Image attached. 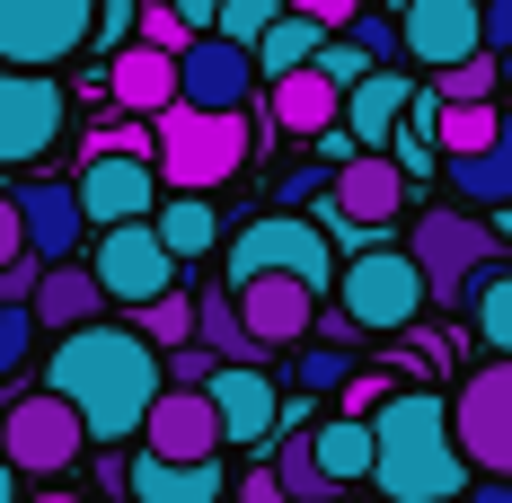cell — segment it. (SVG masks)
I'll return each instance as SVG.
<instances>
[{"label": "cell", "instance_id": "cell-37", "mask_svg": "<svg viewBox=\"0 0 512 503\" xmlns=\"http://www.w3.org/2000/svg\"><path fill=\"white\" fill-rule=\"evenodd\" d=\"M274 18H283V0H230V9H221V27H212V36H230V45H265V27H274Z\"/></svg>", "mask_w": 512, "mask_h": 503}, {"label": "cell", "instance_id": "cell-8", "mask_svg": "<svg viewBox=\"0 0 512 503\" xmlns=\"http://www.w3.org/2000/svg\"><path fill=\"white\" fill-rule=\"evenodd\" d=\"M80 45H98V0H0V62L53 71Z\"/></svg>", "mask_w": 512, "mask_h": 503}, {"label": "cell", "instance_id": "cell-21", "mask_svg": "<svg viewBox=\"0 0 512 503\" xmlns=\"http://www.w3.org/2000/svg\"><path fill=\"white\" fill-rule=\"evenodd\" d=\"M274 89V133H301V142H318V133H336L345 124V89L309 62V71H292V80H265Z\"/></svg>", "mask_w": 512, "mask_h": 503}, {"label": "cell", "instance_id": "cell-23", "mask_svg": "<svg viewBox=\"0 0 512 503\" xmlns=\"http://www.w3.org/2000/svg\"><path fill=\"white\" fill-rule=\"evenodd\" d=\"M407 106H415V80H407V71H371L354 98H345V133H354L362 151H389L398 124H407Z\"/></svg>", "mask_w": 512, "mask_h": 503}, {"label": "cell", "instance_id": "cell-49", "mask_svg": "<svg viewBox=\"0 0 512 503\" xmlns=\"http://www.w3.org/2000/svg\"><path fill=\"white\" fill-rule=\"evenodd\" d=\"M239 503H292V495H283V477H274V459H265V468H248V477H239Z\"/></svg>", "mask_w": 512, "mask_h": 503}, {"label": "cell", "instance_id": "cell-19", "mask_svg": "<svg viewBox=\"0 0 512 503\" xmlns=\"http://www.w3.org/2000/svg\"><path fill=\"white\" fill-rule=\"evenodd\" d=\"M212 406H221V433L256 451V442H274V424H283V389L265 380V362H221L212 371Z\"/></svg>", "mask_w": 512, "mask_h": 503}, {"label": "cell", "instance_id": "cell-31", "mask_svg": "<svg viewBox=\"0 0 512 503\" xmlns=\"http://www.w3.org/2000/svg\"><path fill=\"white\" fill-rule=\"evenodd\" d=\"M195 301H204V292H186V283H177V292H159V301L142 309L133 327H142L159 353H186V345H195Z\"/></svg>", "mask_w": 512, "mask_h": 503}, {"label": "cell", "instance_id": "cell-35", "mask_svg": "<svg viewBox=\"0 0 512 503\" xmlns=\"http://www.w3.org/2000/svg\"><path fill=\"white\" fill-rule=\"evenodd\" d=\"M89 159H151V168H159V124H151V115L98 124V133H89Z\"/></svg>", "mask_w": 512, "mask_h": 503}, {"label": "cell", "instance_id": "cell-32", "mask_svg": "<svg viewBox=\"0 0 512 503\" xmlns=\"http://www.w3.org/2000/svg\"><path fill=\"white\" fill-rule=\"evenodd\" d=\"M274 477H283V495H292V503H327V495H336V477L318 468L309 433H283V451H274Z\"/></svg>", "mask_w": 512, "mask_h": 503}, {"label": "cell", "instance_id": "cell-27", "mask_svg": "<svg viewBox=\"0 0 512 503\" xmlns=\"http://www.w3.org/2000/svg\"><path fill=\"white\" fill-rule=\"evenodd\" d=\"M151 221H159V239H168V256H177V265H195V256L221 248V212H212V195H168Z\"/></svg>", "mask_w": 512, "mask_h": 503}, {"label": "cell", "instance_id": "cell-39", "mask_svg": "<svg viewBox=\"0 0 512 503\" xmlns=\"http://www.w3.org/2000/svg\"><path fill=\"white\" fill-rule=\"evenodd\" d=\"M318 71H327V80H336V89L354 98V89L371 80V71H380V62H371V53H362L354 36H327V53H318Z\"/></svg>", "mask_w": 512, "mask_h": 503}, {"label": "cell", "instance_id": "cell-43", "mask_svg": "<svg viewBox=\"0 0 512 503\" xmlns=\"http://www.w3.org/2000/svg\"><path fill=\"white\" fill-rule=\"evenodd\" d=\"M389 159H398L407 177H442V142H433V133H415V124H398V142H389Z\"/></svg>", "mask_w": 512, "mask_h": 503}, {"label": "cell", "instance_id": "cell-52", "mask_svg": "<svg viewBox=\"0 0 512 503\" xmlns=\"http://www.w3.org/2000/svg\"><path fill=\"white\" fill-rule=\"evenodd\" d=\"M468 503H512V477H477V486H468Z\"/></svg>", "mask_w": 512, "mask_h": 503}, {"label": "cell", "instance_id": "cell-34", "mask_svg": "<svg viewBox=\"0 0 512 503\" xmlns=\"http://www.w3.org/2000/svg\"><path fill=\"white\" fill-rule=\"evenodd\" d=\"M433 89H442V106H486L495 89H504V53H468L460 71H442Z\"/></svg>", "mask_w": 512, "mask_h": 503}, {"label": "cell", "instance_id": "cell-1", "mask_svg": "<svg viewBox=\"0 0 512 503\" xmlns=\"http://www.w3.org/2000/svg\"><path fill=\"white\" fill-rule=\"evenodd\" d=\"M45 389L71 398L80 424H89V442L115 451V442H133V433L151 424L159 389H168V353H159L142 327L98 318V327H71V336L45 353Z\"/></svg>", "mask_w": 512, "mask_h": 503}, {"label": "cell", "instance_id": "cell-54", "mask_svg": "<svg viewBox=\"0 0 512 503\" xmlns=\"http://www.w3.org/2000/svg\"><path fill=\"white\" fill-rule=\"evenodd\" d=\"M504 89H512V53H504Z\"/></svg>", "mask_w": 512, "mask_h": 503}, {"label": "cell", "instance_id": "cell-14", "mask_svg": "<svg viewBox=\"0 0 512 503\" xmlns=\"http://www.w3.org/2000/svg\"><path fill=\"white\" fill-rule=\"evenodd\" d=\"M18 221H27V256L36 265H80L89 248V203H80V177H18Z\"/></svg>", "mask_w": 512, "mask_h": 503}, {"label": "cell", "instance_id": "cell-22", "mask_svg": "<svg viewBox=\"0 0 512 503\" xmlns=\"http://www.w3.org/2000/svg\"><path fill=\"white\" fill-rule=\"evenodd\" d=\"M36 327H53V336H71V327H98L106 318V283L98 265H45V283H36Z\"/></svg>", "mask_w": 512, "mask_h": 503}, {"label": "cell", "instance_id": "cell-26", "mask_svg": "<svg viewBox=\"0 0 512 503\" xmlns=\"http://www.w3.org/2000/svg\"><path fill=\"white\" fill-rule=\"evenodd\" d=\"M309 451H318V468H327L336 486H354V477L380 468V442H371L362 415H327V424H309Z\"/></svg>", "mask_w": 512, "mask_h": 503}, {"label": "cell", "instance_id": "cell-47", "mask_svg": "<svg viewBox=\"0 0 512 503\" xmlns=\"http://www.w3.org/2000/svg\"><path fill=\"white\" fill-rule=\"evenodd\" d=\"M283 9H301V18H318L327 36H336V27H354V18H362V0H283Z\"/></svg>", "mask_w": 512, "mask_h": 503}, {"label": "cell", "instance_id": "cell-16", "mask_svg": "<svg viewBox=\"0 0 512 503\" xmlns=\"http://www.w3.org/2000/svg\"><path fill=\"white\" fill-rule=\"evenodd\" d=\"M230 292H239V318H248V336L265 353L309 345V327H318V292H309L301 274H256V283H230Z\"/></svg>", "mask_w": 512, "mask_h": 503}, {"label": "cell", "instance_id": "cell-45", "mask_svg": "<svg viewBox=\"0 0 512 503\" xmlns=\"http://www.w3.org/2000/svg\"><path fill=\"white\" fill-rule=\"evenodd\" d=\"M389 398H398V380H389V371H354V380H345V415H362V424H371Z\"/></svg>", "mask_w": 512, "mask_h": 503}, {"label": "cell", "instance_id": "cell-2", "mask_svg": "<svg viewBox=\"0 0 512 503\" xmlns=\"http://www.w3.org/2000/svg\"><path fill=\"white\" fill-rule=\"evenodd\" d=\"M371 442H380L371 486L389 503H468V451H460V424H451V398L398 389L371 415Z\"/></svg>", "mask_w": 512, "mask_h": 503}, {"label": "cell", "instance_id": "cell-38", "mask_svg": "<svg viewBox=\"0 0 512 503\" xmlns=\"http://www.w3.org/2000/svg\"><path fill=\"white\" fill-rule=\"evenodd\" d=\"M142 45H159V53H177V62H186V45H195V27L177 18V0H142Z\"/></svg>", "mask_w": 512, "mask_h": 503}, {"label": "cell", "instance_id": "cell-40", "mask_svg": "<svg viewBox=\"0 0 512 503\" xmlns=\"http://www.w3.org/2000/svg\"><path fill=\"white\" fill-rule=\"evenodd\" d=\"M27 345H36V309H27V301H0V380L27 362Z\"/></svg>", "mask_w": 512, "mask_h": 503}, {"label": "cell", "instance_id": "cell-55", "mask_svg": "<svg viewBox=\"0 0 512 503\" xmlns=\"http://www.w3.org/2000/svg\"><path fill=\"white\" fill-rule=\"evenodd\" d=\"M398 9H407V0H389V18H398Z\"/></svg>", "mask_w": 512, "mask_h": 503}, {"label": "cell", "instance_id": "cell-20", "mask_svg": "<svg viewBox=\"0 0 512 503\" xmlns=\"http://www.w3.org/2000/svg\"><path fill=\"white\" fill-rule=\"evenodd\" d=\"M106 98L124 106V115H168L177 106V53H159V45H124L115 62H106Z\"/></svg>", "mask_w": 512, "mask_h": 503}, {"label": "cell", "instance_id": "cell-28", "mask_svg": "<svg viewBox=\"0 0 512 503\" xmlns=\"http://www.w3.org/2000/svg\"><path fill=\"white\" fill-rule=\"evenodd\" d=\"M195 345L212 362H265V345L248 336V318H239V292H204L195 301Z\"/></svg>", "mask_w": 512, "mask_h": 503}, {"label": "cell", "instance_id": "cell-5", "mask_svg": "<svg viewBox=\"0 0 512 503\" xmlns=\"http://www.w3.org/2000/svg\"><path fill=\"white\" fill-rule=\"evenodd\" d=\"M407 256L424 265L433 301H468V292H477V274H495V230H486V212L442 203V212H415Z\"/></svg>", "mask_w": 512, "mask_h": 503}, {"label": "cell", "instance_id": "cell-4", "mask_svg": "<svg viewBox=\"0 0 512 503\" xmlns=\"http://www.w3.org/2000/svg\"><path fill=\"white\" fill-rule=\"evenodd\" d=\"M424 301H433V283H424V265H415L407 248H362L354 265L336 274V309L354 318L362 336H398V327H415Z\"/></svg>", "mask_w": 512, "mask_h": 503}, {"label": "cell", "instance_id": "cell-41", "mask_svg": "<svg viewBox=\"0 0 512 503\" xmlns=\"http://www.w3.org/2000/svg\"><path fill=\"white\" fill-rule=\"evenodd\" d=\"M98 45H106V62L124 45H142V0H98Z\"/></svg>", "mask_w": 512, "mask_h": 503}, {"label": "cell", "instance_id": "cell-18", "mask_svg": "<svg viewBox=\"0 0 512 503\" xmlns=\"http://www.w3.org/2000/svg\"><path fill=\"white\" fill-rule=\"evenodd\" d=\"M80 203H89V230H115V221H151L168 203V177L151 159H89L80 168Z\"/></svg>", "mask_w": 512, "mask_h": 503}, {"label": "cell", "instance_id": "cell-50", "mask_svg": "<svg viewBox=\"0 0 512 503\" xmlns=\"http://www.w3.org/2000/svg\"><path fill=\"white\" fill-rule=\"evenodd\" d=\"M486 53H512V0H486Z\"/></svg>", "mask_w": 512, "mask_h": 503}, {"label": "cell", "instance_id": "cell-25", "mask_svg": "<svg viewBox=\"0 0 512 503\" xmlns=\"http://www.w3.org/2000/svg\"><path fill=\"white\" fill-rule=\"evenodd\" d=\"M124 486H133V503H221V495H230L221 459H204V468H177V459H151V451L124 468Z\"/></svg>", "mask_w": 512, "mask_h": 503}, {"label": "cell", "instance_id": "cell-33", "mask_svg": "<svg viewBox=\"0 0 512 503\" xmlns=\"http://www.w3.org/2000/svg\"><path fill=\"white\" fill-rule=\"evenodd\" d=\"M495 133H504V115H495V106H442V124H433L442 159H468V151H486Z\"/></svg>", "mask_w": 512, "mask_h": 503}, {"label": "cell", "instance_id": "cell-13", "mask_svg": "<svg viewBox=\"0 0 512 503\" xmlns=\"http://www.w3.org/2000/svg\"><path fill=\"white\" fill-rule=\"evenodd\" d=\"M398 45L415 71H460L468 53H486V0H407L398 9Z\"/></svg>", "mask_w": 512, "mask_h": 503}, {"label": "cell", "instance_id": "cell-36", "mask_svg": "<svg viewBox=\"0 0 512 503\" xmlns=\"http://www.w3.org/2000/svg\"><path fill=\"white\" fill-rule=\"evenodd\" d=\"M292 380H301V398H327V389H345V380H354V345H301Z\"/></svg>", "mask_w": 512, "mask_h": 503}, {"label": "cell", "instance_id": "cell-53", "mask_svg": "<svg viewBox=\"0 0 512 503\" xmlns=\"http://www.w3.org/2000/svg\"><path fill=\"white\" fill-rule=\"evenodd\" d=\"M0 503H18V468L9 459H0Z\"/></svg>", "mask_w": 512, "mask_h": 503}, {"label": "cell", "instance_id": "cell-24", "mask_svg": "<svg viewBox=\"0 0 512 503\" xmlns=\"http://www.w3.org/2000/svg\"><path fill=\"white\" fill-rule=\"evenodd\" d=\"M442 186L468 203V212H512V124L468 159H442Z\"/></svg>", "mask_w": 512, "mask_h": 503}, {"label": "cell", "instance_id": "cell-3", "mask_svg": "<svg viewBox=\"0 0 512 503\" xmlns=\"http://www.w3.org/2000/svg\"><path fill=\"white\" fill-rule=\"evenodd\" d=\"M256 151V124L248 115H212V106H168L159 115V177L168 195H212L230 186Z\"/></svg>", "mask_w": 512, "mask_h": 503}, {"label": "cell", "instance_id": "cell-51", "mask_svg": "<svg viewBox=\"0 0 512 503\" xmlns=\"http://www.w3.org/2000/svg\"><path fill=\"white\" fill-rule=\"evenodd\" d=\"M221 9H230V0H177V18H186L195 36H212V27H221Z\"/></svg>", "mask_w": 512, "mask_h": 503}, {"label": "cell", "instance_id": "cell-46", "mask_svg": "<svg viewBox=\"0 0 512 503\" xmlns=\"http://www.w3.org/2000/svg\"><path fill=\"white\" fill-rule=\"evenodd\" d=\"M212 371H221V362H212L204 345H186V353H168V389H212Z\"/></svg>", "mask_w": 512, "mask_h": 503}, {"label": "cell", "instance_id": "cell-15", "mask_svg": "<svg viewBox=\"0 0 512 503\" xmlns=\"http://www.w3.org/2000/svg\"><path fill=\"white\" fill-rule=\"evenodd\" d=\"M142 451L151 459H177V468H204V459L230 451V433H221V406L212 389H159L151 424H142Z\"/></svg>", "mask_w": 512, "mask_h": 503}, {"label": "cell", "instance_id": "cell-12", "mask_svg": "<svg viewBox=\"0 0 512 503\" xmlns=\"http://www.w3.org/2000/svg\"><path fill=\"white\" fill-rule=\"evenodd\" d=\"M451 424H460V451L477 477H512V362L468 371L451 398Z\"/></svg>", "mask_w": 512, "mask_h": 503}, {"label": "cell", "instance_id": "cell-10", "mask_svg": "<svg viewBox=\"0 0 512 503\" xmlns=\"http://www.w3.org/2000/svg\"><path fill=\"white\" fill-rule=\"evenodd\" d=\"M398 203H407V168L389 151H362V159H345L336 186H327V230H336L345 248H371V230H389Z\"/></svg>", "mask_w": 512, "mask_h": 503}, {"label": "cell", "instance_id": "cell-9", "mask_svg": "<svg viewBox=\"0 0 512 503\" xmlns=\"http://www.w3.org/2000/svg\"><path fill=\"white\" fill-rule=\"evenodd\" d=\"M89 265H98L106 301H124V309H151L159 292H177V256L159 239V221H115V230H98Z\"/></svg>", "mask_w": 512, "mask_h": 503}, {"label": "cell", "instance_id": "cell-48", "mask_svg": "<svg viewBox=\"0 0 512 503\" xmlns=\"http://www.w3.org/2000/svg\"><path fill=\"white\" fill-rule=\"evenodd\" d=\"M27 256V221H18V195H0V274Z\"/></svg>", "mask_w": 512, "mask_h": 503}, {"label": "cell", "instance_id": "cell-29", "mask_svg": "<svg viewBox=\"0 0 512 503\" xmlns=\"http://www.w3.org/2000/svg\"><path fill=\"white\" fill-rule=\"evenodd\" d=\"M318 53H327V27L301 18V9H283V18L265 27V45H256V71H265V80H292V71H309Z\"/></svg>", "mask_w": 512, "mask_h": 503}, {"label": "cell", "instance_id": "cell-7", "mask_svg": "<svg viewBox=\"0 0 512 503\" xmlns=\"http://www.w3.org/2000/svg\"><path fill=\"white\" fill-rule=\"evenodd\" d=\"M256 274H301L309 292H327V283H336L327 230L301 221V212H256L248 230L230 239V283H256Z\"/></svg>", "mask_w": 512, "mask_h": 503}, {"label": "cell", "instance_id": "cell-44", "mask_svg": "<svg viewBox=\"0 0 512 503\" xmlns=\"http://www.w3.org/2000/svg\"><path fill=\"white\" fill-rule=\"evenodd\" d=\"M345 36H354V45L371 53L380 71H389V53H407V45H398V18H380V9H362V18H354V27H345Z\"/></svg>", "mask_w": 512, "mask_h": 503}, {"label": "cell", "instance_id": "cell-11", "mask_svg": "<svg viewBox=\"0 0 512 503\" xmlns=\"http://www.w3.org/2000/svg\"><path fill=\"white\" fill-rule=\"evenodd\" d=\"M62 89H53V71H18V62H0V168H36V159L62 142Z\"/></svg>", "mask_w": 512, "mask_h": 503}, {"label": "cell", "instance_id": "cell-6", "mask_svg": "<svg viewBox=\"0 0 512 503\" xmlns=\"http://www.w3.org/2000/svg\"><path fill=\"white\" fill-rule=\"evenodd\" d=\"M0 451L27 477H62V468L89 459V424H80V406L53 398V389H18V398L0 406Z\"/></svg>", "mask_w": 512, "mask_h": 503}, {"label": "cell", "instance_id": "cell-42", "mask_svg": "<svg viewBox=\"0 0 512 503\" xmlns=\"http://www.w3.org/2000/svg\"><path fill=\"white\" fill-rule=\"evenodd\" d=\"M327 186H336V168H283V177H274V212H301V203H318Z\"/></svg>", "mask_w": 512, "mask_h": 503}, {"label": "cell", "instance_id": "cell-17", "mask_svg": "<svg viewBox=\"0 0 512 503\" xmlns=\"http://www.w3.org/2000/svg\"><path fill=\"white\" fill-rule=\"evenodd\" d=\"M256 89V53L230 36H195L177 62V106H212V115H239Z\"/></svg>", "mask_w": 512, "mask_h": 503}, {"label": "cell", "instance_id": "cell-30", "mask_svg": "<svg viewBox=\"0 0 512 503\" xmlns=\"http://www.w3.org/2000/svg\"><path fill=\"white\" fill-rule=\"evenodd\" d=\"M468 327H477V345L495 353V362H512V265L477 274V292H468Z\"/></svg>", "mask_w": 512, "mask_h": 503}]
</instances>
